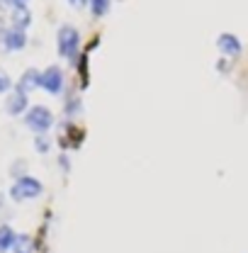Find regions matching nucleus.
I'll return each mask as SVG.
<instances>
[{"label": "nucleus", "mask_w": 248, "mask_h": 253, "mask_svg": "<svg viewBox=\"0 0 248 253\" xmlns=\"http://www.w3.org/2000/svg\"><path fill=\"white\" fill-rule=\"evenodd\" d=\"M10 195H12L15 202H20V200H34V197L41 195V183L34 180V178H30V175H22V178L15 180Z\"/></svg>", "instance_id": "nucleus-1"}, {"label": "nucleus", "mask_w": 248, "mask_h": 253, "mask_svg": "<svg viewBox=\"0 0 248 253\" xmlns=\"http://www.w3.org/2000/svg\"><path fill=\"white\" fill-rule=\"evenodd\" d=\"M51 122H54V115H51V110L44 107V105L32 107L30 115H27V126H30L32 131H37V134H44V131L51 126Z\"/></svg>", "instance_id": "nucleus-2"}, {"label": "nucleus", "mask_w": 248, "mask_h": 253, "mask_svg": "<svg viewBox=\"0 0 248 253\" xmlns=\"http://www.w3.org/2000/svg\"><path fill=\"white\" fill-rule=\"evenodd\" d=\"M76 51H78V30L66 25L59 30V54L66 59H73Z\"/></svg>", "instance_id": "nucleus-3"}, {"label": "nucleus", "mask_w": 248, "mask_h": 253, "mask_svg": "<svg viewBox=\"0 0 248 253\" xmlns=\"http://www.w3.org/2000/svg\"><path fill=\"white\" fill-rule=\"evenodd\" d=\"M39 85L46 90V93L51 95H59L61 93V85H63V73L61 68H56V66H51V68H46L41 76H39Z\"/></svg>", "instance_id": "nucleus-4"}, {"label": "nucleus", "mask_w": 248, "mask_h": 253, "mask_svg": "<svg viewBox=\"0 0 248 253\" xmlns=\"http://www.w3.org/2000/svg\"><path fill=\"white\" fill-rule=\"evenodd\" d=\"M81 139H83V134L78 131V126H73V125H66L63 131L59 134V144H61L63 149H78Z\"/></svg>", "instance_id": "nucleus-5"}, {"label": "nucleus", "mask_w": 248, "mask_h": 253, "mask_svg": "<svg viewBox=\"0 0 248 253\" xmlns=\"http://www.w3.org/2000/svg\"><path fill=\"white\" fill-rule=\"evenodd\" d=\"M217 46H219V51L226 54V56H239L241 54V42L234 34H221L217 39Z\"/></svg>", "instance_id": "nucleus-6"}, {"label": "nucleus", "mask_w": 248, "mask_h": 253, "mask_svg": "<svg viewBox=\"0 0 248 253\" xmlns=\"http://www.w3.org/2000/svg\"><path fill=\"white\" fill-rule=\"evenodd\" d=\"M25 44H27V34L25 30H12L5 34V46L10 49V51H20V49H25Z\"/></svg>", "instance_id": "nucleus-7"}, {"label": "nucleus", "mask_w": 248, "mask_h": 253, "mask_svg": "<svg viewBox=\"0 0 248 253\" xmlns=\"http://www.w3.org/2000/svg\"><path fill=\"white\" fill-rule=\"evenodd\" d=\"M25 107H27V93H22V90H15L7 97V102H5L7 115H20Z\"/></svg>", "instance_id": "nucleus-8"}, {"label": "nucleus", "mask_w": 248, "mask_h": 253, "mask_svg": "<svg viewBox=\"0 0 248 253\" xmlns=\"http://www.w3.org/2000/svg\"><path fill=\"white\" fill-rule=\"evenodd\" d=\"M34 88H39V71H37V68H27V71H25V76L20 78L17 90L30 93V90H34Z\"/></svg>", "instance_id": "nucleus-9"}, {"label": "nucleus", "mask_w": 248, "mask_h": 253, "mask_svg": "<svg viewBox=\"0 0 248 253\" xmlns=\"http://www.w3.org/2000/svg\"><path fill=\"white\" fill-rule=\"evenodd\" d=\"M30 22H32V15H30V10H27V5H20V7L12 10V25H15V30H27Z\"/></svg>", "instance_id": "nucleus-10"}, {"label": "nucleus", "mask_w": 248, "mask_h": 253, "mask_svg": "<svg viewBox=\"0 0 248 253\" xmlns=\"http://www.w3.org/2000/svg\"><path fill=\"white\" fill-rule=\"evenodd\" d=\"M15 241H17V234H15L7 224H2V226H0V253L12 251Z\"/></svg>", "instance_id": "nucleus-11"}, {"label": "nucleus", "mask_w": 248, "mask_h": 253, "mask_svg": "<svg viewBox=\"0 0 248 253\" xmlns=\"http://www.w3.org/2000/svg\"><path fill=\"white\" fill-rule=\"evenodd\" d=\"M12 253H32L30 236H17V241H15V246H12Z\"/></svg>", "instance_id": "nucleus-12"}, {"label": "nucleus", "mask_w": 248, "mask_h": 253, "mask_svg": "<svg viewBox=\"0 0 248 253\" xmlns=\"http://www.w3.org/2000/svg\"><path fill=\"white\" fill-rule=\"evenodd\" d=\"M90 7H93L95 17H102L110 10V0H90Z\"/></svg>", "instance_id": "nucleus-13"}, {"label": "nucleus", "mask_w": 248, "mask_h": 253, "mask_svg": "<svg viewBox=\"0 0 248 253\" xmlns=\"http://www.w3.org/2000/svg\"><path fill=\"white\" fill-rule=\"evenodd\" d=\"M34 146H37V151H41V154H46V151H49V141H46L44 136H41V139L37 136V141H34Z\"/></svg>", "instance_id": "nucleus-14"}, {"label": "nucleus", "mask_w": 248, "mask_h": 253, "mask_svg": "<svg viewBox=\"0 0 248 253\" xmlns=\"http://www.w3.org/2000/svg\"><path fill=\"white\" fill-rule=\"evenodd\" d=\"M7 88H10V76L5 71H0V93H5Z\"/></svg>", "instance_id": "nucleus-15"}, {"label": "nucleus", "mask_w": 248, "mask_h": 253, "mask_svg": "<svg viewBox=\"0 0 248 253\" xmlns=\"http://www.w3.org/2000/svg\"><path fill=\"white\" fill-rule=\"evenodd\" d=\"M68 2H71V5H73V7H83V5H85V2H88V0H68Z\"/></svg>", "instance_id": "nucleus-16"}, {"label": "nucleus", "mask_w": 248, "mask_h": 253, "mask_svg": "<svg viewBox=\"0 0 248 253\" xmlns=\"http://www.w3.org/2000/svg\"><path fill=\"white\" fill-rule=\"evenodd\" d=\"M5 34H7V32H5V27H2V17H0V39H5Z\"/></svg>", "instance_id": "nucleus-17"}, {"label": "nucleus", "mask_w": 248, "mask_h": 253, "mask_svg": "<svg viewBox=\"0 0 248 253\" xmlns=\"http://www.w3.org/2000/svg\"><path fill=\"white\" fill-rule=\"evenodd\" d=\"M10 2H12V5H15V7H20V5H25V2H27V0H10Z\"/></svg>", "instance_id": "nucleus-18"}]
</instances>
